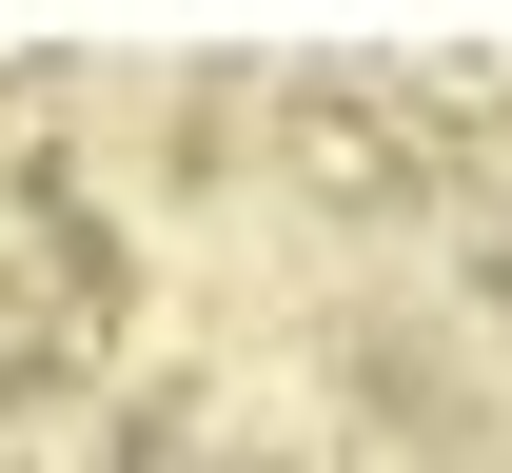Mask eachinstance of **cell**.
<instances>
[{"label":"cell","mask_w":512,"mask_h":473,"mask_svg":"<svg viewBox=\"0 0 512 473\" xmlns=\"http://www.w3.org/2000/svg\"><path fill=\"white\" fill-rule=\"evenodd\" d=\"M276 178L335 198V217H414L434 198V119H414L394 79H296V99H276Z\"/></svg>","instance_id":"obj_1"}]
</instances>
